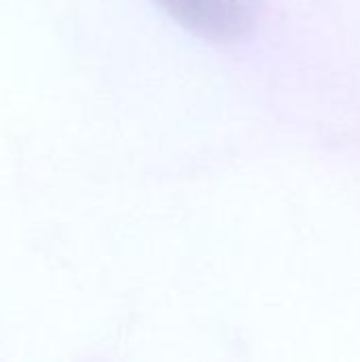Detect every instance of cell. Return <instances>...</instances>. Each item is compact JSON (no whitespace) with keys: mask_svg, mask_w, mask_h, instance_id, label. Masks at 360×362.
<instances>
[{"mask_svg":"<svg viewBox=\"0 0 360 362\" xmlns=\"http://www.w3.org/2000/svg\"><path fill=\"white\" fill-rule=\"evenodd\" d=\"M178 23L191 32L229 40L242 36L252 23V0H157Z\"/></svg>","mask_w":360,"mask_h":362,"instance_id":"obj_1","label":"cell"}]
</instances>
